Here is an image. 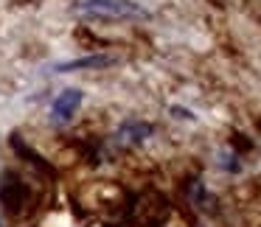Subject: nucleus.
<instances>
[{"mask_svg":"<svg viewBox=\"0 0 261 227\" xmlns=\"http://www.w3.org/2000/svg\"><path fill=\"white\" fill-rule=\"evenodd\" d=\"M79 12L98 14V17H115V20H143L149 12L132 0H79Z\"/></svg>","mask_w":261,"mask_h":227,"instance_id":"obj_1","label":"nucleus"},{"mask_svg":"<svg viewBox=\"0 0 261 227\" xmlns=\"http://www.w3.org/2000/svg\"><path fill=\"white\" fill-rule=\"evenodd\" d=\"M82 107V93L79 90H65L54 98L51 104V115L57 121H70L76 115V109Z\"/></svg>","mask_w":261,"mask_h":227,"instance_id":"obj_2","label":"nucleus"},{"mask_svg":"<svg viewBox=\"0 0 261 227\" xmlns=\"http://www.w3.org/2000/svg\"><path fill=\"white\" fill-rule=\"evenodd\" d=\"M152 132H154V126L146 124V121H126V124L118 129V140L124 143V146H132V143L146 140Z\"/></svg>","mask_w":261,"mask_h":227,"instance_id":"obj_3","label":"nucleus"},{"mask_svg":"<svg viewBox=\"0 0 261 227\" xmlns=\"http://www.w3.org/2000/svg\"><path fill=\"white\" fill-rule=\"evenodd\" d=\"M115 56H82V59H73V62H62L57 65V73H70V70H85V68H107V65H113Z\"/></svg>","mask_w":261,"mask_h":227,"instance_id":"obj_4","label":"nucleus"}]
</instances>
